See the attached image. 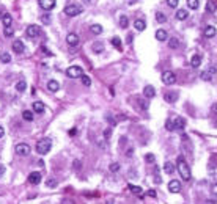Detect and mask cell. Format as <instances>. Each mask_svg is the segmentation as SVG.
I'll return each instance as SVG.
<instances>
[{
	"label": "cell",
	"instance_id": "6da1fadb",
	"mask_svg": "<svg viewBox=\"0 0 217 204\" xmlns=\"http://www.w3.org/2000/svg\"><path fill=\"white\" fill-rule=\"evenodd\" d=\"M176 167H178V171H180V176L183 178V181H186V182L191 181V178H192L191 168H189L187 162H186V159H184L183 156H180L178 160H176Z\"/></svg>",
	"mask_w": 217,
	"mask_h": 204
},
{
	"label": "cell",
	"instance_id": "7a4b0ae2",
	"mask_svg": "<svg viewBox=\"0 0 217 204\" xmlns=\"http://www.w3.org/2000/svg\"><path fill=\"white\" fill-rule=\"evenodd\" d=\"M50 148H52V141L49 138H43V140H39L36 143V152L38 154H47L50 151Z\"/></svg>",
	"mask_w": 217,
	"mask_h": 204
},
{
	"label": "cell",
	"instance_id": "3957f363",
	"mask_svg": "<svg viewBox=\"0 0 217 204\" xmlns=\"http://www.w3.org/2000/svg\"><path fill=\"white\" fill-rule=\"evenodd\" d=\"M66 75L71 77V79H77V77H82L84 72H82V67L80 66H69L66 69Z\"/></svg>",
	"mask_w": 217,
	"mask_h": 204
},
{
	"label": "cell",
	"instance_id": "277c9868",
	"mask_svg": "<svg viewBox=\"0 0 217 204\" xmlns=\"http://www.w3.org/2000/svg\"><path fill=\"white\" fill-rule=\"evenodd\" d=\"M80 13H82V8L77 6V5H68V6L65 8V14H66V16H71V17L79 16Z\"/></svg>",
	"mask_w": 217,
	"mask_h": 204
},
{
	"label": "cell",
	"instance_id": "5b68a950",
	"mask_svg": "<svg viewBox=\"0 0 217 204\" xmlns=\"http://www.w3.org/2000/svg\"><path fill=\"white\" fill-rule=\"evenodd\" d=\"M176 82V75L175 72L172 71H165L164 74H162V83H165V85H173Z\"/></svg>",
	"mask_w": 217,
	"mask_h": 204
},
{
	"label": "cell",
	"instance_id": "8992f818",
	"mask_svg": "<svg viewBox=\"0 0 217 204\" xmlns=\"http://www.w3.org/2000/svg\"><path fill=\"white\" fill-rule=\"evenodd\" d=\"M16 154H19V156H29L30 154V146L27 144V143L16 144Z\"/></svg>",
	"mask_w": 217,
	"mask_h": 204
},
{
	"label": "cell",
	"instance_id": "52a82bcc",
	"mask_svg": "<svg viewBox=\"0 0 217 204\" xmlns=\"http://www.w3.org/2000/svg\"><path fill=\"white\" fill-rule=\"evenodd\" d=\"M29 182L30 184H33V185H38L39 182H41V179H43V176H41V173L39 171H32L30 174H29Z\"/></svg>",
	"mask_w": 217,
	"mask_h": 204
},
{
	"label": "cell",
	"instance_id": "ba28073f",
	"mask_svg": "<svg viewBox=\"0 0 217 204\" xmlns=\"http://www.w3.org/2000/svg\"><path fill=\"white\" fill-rule=\"evenodd\" d=\"M168 190H170V193H180L181 192V182L178 179H172L168 182Z\"/></svg>",
	"mask_w": 217,
	"mask_h": 204
},
{
	"label": "cell",
	"instance_id": "9c48e42d",
	"mask_svg": "<svg viewBox=\"0 0 217 204\" xmlns=\"http://www.w3.org/2000/svg\"><path fill=\"white\" fill-rule=\"evenodd\" d=\"M66 43L69 44L71 47H76V46H79L80 39H79V36H77L76 33H68V35H66Z\"/></svg>",
	"mask_w": 217,
	"mask_h": 204
},
{
	"label": "cell",
	"instance_id": "30bf717a",
	"mask_svg": "<svg viewBox=\"0 0 217 204\" xmlns=\"http://www.w3.org/2000/svg\"><path fill=\"white\" fill-rule=\"evenodd\" d=\"M178 98H180V93H178V91H167V93L164 94V99H165L168 104L176 102V101H178Z\"/></svg>",
	"mask_w": 217,
	"mask_h": 204
},
{
	"label": "cell",
	"instance_id": "8fae6325",
	"mask_svg": "<svg viewBox=\"0 0 217 204\" xmlns=\"http://www.w3.org/2000/svg\"><path fill=\"white\" fill-rule=\"evenodd\" d=\"M39 6L46 11H50L55 8V0H39Z\"/></svg>",
	"mask_w": 217,
	"mask_h": 204
},
{
	"label": "cell",
	"instance_id": "7c38bea8",
	"mask_svg": "<svg viewBox=\"0 0 217 204\" xmlns=\"http://www.w3.org/2000/svg\"><path fill=\"white\" fill-rule=\"evenodd\" d=\"M39 32H41V30H39L38 25H30L29 29H27V36H29V38H36L39 35Z\"/></svg>",
	"mask_w": 217,
	"mask_h": 204
},
{
	"label": "cell",
	"instance_id": "4fadbf2b",
	"mask_svg": "<svg viewBox=\"0 0 217 204\" xmlns=\"http://www.w3.org/2000/svg\"><path fill=\"white\" fill-rule=\"evenodd\" d=\"M143 94H145V98H148V99L154 98V96H156V90H154V87H153V85H146V87L143 88Z\"/></svg>",
	"mask_w": 217,
	"mask_h": 204
},
{
	"label": "cell",
	"instance_id": "5bb4252c",
	"mask_svg": "<svg viewBox=\"0 0 217 204\" xmlns=\"http://www.w3.org/2000/svg\"><path fill=\"white\" fill-rule=\"evenodd\" d=\"M13 52H14V53H24V43L21 39H18V41L13 43Z\"/></svg>",
	"mask_w": 217,
	"mask_h": 204
},
{
	"label": "cell",
	"instance_id": "9a60e30c",
	"mask_svg": "<svg viewBox=\"0 0 217 204\" xmlns=\"http://www.w3.org/2000/svg\"><path fill=\"white\" fill-rule=\"evenodd\" d=\"M47 90L52 91V93H57L60 90V83H58L57 80H49L47 82Z\"/></svg>",
	"mask_w": 217,
	"mask_h": 204
},
{
	"label": "cell",
	"instance_id": "2e32d148",
	"mask_svg": "<svg viewBox=\"0 0 217 204\" xmlns=\"http://www.w3.org/2000/svg\"><path fill=\"white\" fill-rule=\"evenodd\" d=\"M173 122H175V130H184V127H186V119L184 118H176Z\"/></svg>",
	"mask_w": 217,
	"mask_h": 204
},
{
	"label": "cell",
	"instance_id": "e0dca14e",
	"mask_svg": "<svg viewBox=\"0 0 217 204\" xmlns=\"http://www.w3.org/2000/svg\"><path fill=\"white\" fill-rule=\"evenodd\" d=\"M32 107H33V112H35V113H44V104H43L41 101L33 102Z\"/></svg>",
	"mask_w": 217,
	"mask_h": 204
},
{
	"label": "cell",
	"instance_id": "ac0fdd59",
	"mask_svg": "<svg viewBox=\"0 0 217 204\" xmlns=\"http://www.w3.org/2000/svg\"><path fill=\"white\" fill-rule=\"evenodd\" d=\"M134 27H135V30H139V32H143L146 29V22L143 19H135L134 22Z\"/></svg>",
	"mask_w": 217,
	"mask_h": 204
},
{
	"label": "cell",
	"instance_id": "d6986e66",
	"mask_svg": "<svg viewBox=\"0 0 217 204\" xmlns=\"http://www.w3.org/2000/svg\"><path fill=\"white\" fill-rule=\"evenodd\" d=\"M175 16H176V19H178V21H186L187 16H189V13H187V10H178Z\"/></svg>",
	"mask_w": 217,
	"mask_h": 204
},
{
	"label": "cell",
	"instance_id": "ffe728a7",
	"mask_svg": "<svg viewBox=\"0 0 217 204\" xmlns=\"http://www.w3.org/2000/svg\"><path fill=\"white\" fill-rule=\"evenodd\" d=\"M156 39L157 41H167V32L164 29H159L156 32Z\"/></svg>",
	"mask_w": 217,
	"mask_h": 204
},
{
	"label": "cell",
	"instance_id": "44dd1931",
	"mask_svg": "<svg viewBox=\"0 0 217 204\" xmlns=\"http://www.w3.org/2000/svg\"><path fill=\"white\" fill-rule=\"evenodd\" d=\"M200 64H201V57L197 53V55H194V57L191 58V66H192V67H198Z\"/></svg>",
	"mask_w": 217,
	"mask_h": 204
},
{
	"label": "cell",
	"instance_id": "7402d4cb",
	"mask_svg": "<svg viewBox=\"0 0 217 204\" xmlns=\"http://www.w3.org/2000/svg\"><path fill=\"white\" fill-rule=\"evenodd\" d=\"M215 35V29L212 25H208V27H205V36L206 38H212Z\"/></svg>",
	"mask_w": 217,
	"mask_h": 204
},
{
	"label": "cell",
	"instance_id": "603a6c76",
	"mask_svg": "<svg viewBox=\"0 0 217 204\" xmlns=\"http://www.w3.org/2000/svg\"><path fill=\"white\" fill-rule=\"evenodd\" d=\"M164 171L167 173V174H173L175 173V165L172 162H165V165H164Z\"/></svg>",
	"mask_w": 217,
	"mask_h": 204
},
{
	"label": "cell",
	"instance_id": "cb8c5ba5",
	"mask_svg": "<svg viewBox=\"0 0 217 204\" xmlns=\"http://www.w3.org/2000/svg\"><path fill=\"white\" fill-rule=\"evenodd\" d=\"M90 30H91L93 35H101V33H102V27H101L99 24H93Z\"/></svg>",
	"mask_w": 217,
	"mask_h": 204
},
{
	"label": "cell",
	"instance_id": "d4e9b609",
	"mask_svg": "<svg viewBox=\"0 0 217 204\" xmlns=\"http://www.w3.org/2000/svg\"><path fill=\"white\" fill-rule=\"evenodd\" d=\"M200 77H201V80H206V82H211V80H212V74L209 72V69L203 71V72L200 74Z\"/></svg>",
	"mask_w": 217,
	"mask_h": 204
},
{
	"label": "cell",
	"instance_id": "484cf974",
	"mask_svg": "<svg viewBox=\"0 0 217 204\" xmlns=\"http://www.w3.org/2000/svg\"><path fill=\"white\" fill-rule=\"evenodd\" d=\"M22 118L25 119V121H33V112H30V110H24L22 112Z\"/></svg>",
	"mask_w": 217,
	"mask_h": 204
},
{
	"label": "cell",
	"instance_id": "4316f807",
	"mask_svg": "<svg viewBox=\"0 0 217 204\" xmlns=\"http://www.w3.org/2000/svg\"><path fill=\"white\" fill-rule=\"evenodd\" d=\"M25 88H27V83H25V80H19L18 83H16V90H18L19 93H24V91H25Z\"/></svg>",
	"mask_w": 217,
	"mask_h": 204
},
{
	"label": "cell",
	"instance_id": "83f0119b",
	"mask_svg": "<svg viewBox=\"0 0 217 204\" xmlns=\"http://www.w3.org/2000/svg\"><path fill=\"white\" fill-rule=\"evenodd\" d=\"M217 10V5L212 2V0H209V2H206V11L208 13H214Z\"/></svg>",
	"mask_w": 217,
	"mask_h": 204
},
{
	"label": "cell",
	"instance_id": "f1b7e54d",
	"mask_svg": "<svg viewBox=\"0 0 217 204\" xmlns=\"http://www.w3.org/2000/svg\"><path fill=\"white\" fill-rule=\"evenodd\" d=\"M128 25H129L128 16H120V27H121V29H126Z\"/></svg>",
	"mask_w": 217,
	"mask_h": 204
},
{
	"label": "cell",
	"instance_id": "f546056e",
	"mask_svg": "<svg viewBox=\"0 0 217 204\" xmlns=\"http://www.w3.org/2000/svg\"><path fill=\"white\" fill-rule=\"evenodd\" d=\"M187 6L191 10H198L200 3H198V0H187Z\"/></svg>",
	"mask_w": 217,
	"mask_h": 204
},
{
	"label": "cell",
	"instance_id": "4dcf8cb0",
	"mask_svg": "<svg viewBox=\"0 0 217 204\" xmlns=\"http://www.w3.org/2000/svg\"><path fill=\"white\" fill-rule=\"evenodd\" d=\"M0 61H2V63H10L11 61V55H10V53H6V52L0 53Z\"/></svg>",
	"mask_w": 217,
	"mask_h": 204
},
{
	"label": "cell",
	"instance_id": "1f68e13d",
	"mask_svg": "<svg viewBox=\"0 0 217 204\" xmlns=\"http://www.w3.org/2000/svg\"><path fill=\"white\" fill-rule=\"evenodd\" d=\"M2 21H3V25H5V27H11V22H13V19H11V14H3Z\"/></svg>",
	"mask_w": 217,
	"mask_h": 204
},
{
	"label": "cell",
	"instance_id": "d6a6232c",
	"mask_svg": "<svg viewBox=\"0 0 217 204\" xmlns=\"http://www.w3.org/2000/svg\"><path fill=\"white\" fill-rule=\"evenodd\" d=\"M156 21L159 22V24H164L165 21H167V17H165V14H164V13H156Z\"/></svg>",
	"mask_w": 217,
	"mask_h": 204
},
{
	"label": "cell",
	"instance_id": "836d02e7",
	"mask_svg": "<svg viewBox=\"0 0 217 204\" xmlns=\"http://www.w3.org/2000/svg\"><path fill=\"white\" fill-rule=\"evenodd\" d=\"M178 46H180V41L176 39V38H172V39L168 41V47H170V49H176Z\"/></svg>",
	"mask_w": 217,
	"mask_h": 204
},
{
	"label": "cell",
	"instance_id": "e575fe53",
	"mask_svg": "<svg viewBox=\"0 0 217 204\" xmlns=\"http://www.w3.org/2000/svg\"><path fill=\"white\" fill-rule=\"evenodd\" d=\"M129 190H132V193L139 195V196H142V192H143L140 187H135V185H131V184H129Z\"/></svg>",
	"mask_w": 217,
	"mask_h": 204
},
{
	"label": "cell",
	"instance_id": "d590c367",
	"mask_svg": "<svg viewBox=\"0 0 217 204\" xmlns=\"http://www.w3.org/2000/svg\"><path fill=\"white\" fill-rule=\"evenodd\" d=\"M112 46L116 47V49H121V39H120L118 36H113V38H112Z\"/></svg>",
	"mask_w": 217,
	"mask_h": 204
},
{
	"label": "cell",
	"instance_id": "8d00e7d4",
	"mask_svg": "<svg viewBox=\"0 0 217 204\" xmlns=\"http://www.w3.org/2000/svg\"><path fill=\"white\" fill-rule=\"evenodd\" d=\"M93 50L96 52V53L102 52V50H104V44H102V43H94V44H93Z\"/></svg>",
	"mask_w": 217,
	"mask_h": 204
},
{
	"label": "cell",
	"instance_id": "74e56055",
	"mask_svg": "<svg viewBox=\"0 0 217 204\" xmlns=\"http://www.w3.org/2000/svg\"><path fill=\"white\" fill-rule=\"evenodd\" d=\"M165 129L170 130V132L175 130V122H173V119H167V121H165Z\"/></svg>",
	"mask_w": 217,
	"mask_h": 204
},
{
	"label": "cell",
	"instance_id": "f35d334b",
	"mask_svg": "<svg viewBox=\"0 0 217 204\" xmlns=\"http://www.w3.org/2000/svg\"><path fill=\"white\" fill-rule=\"evenodd\" d=\"M108 170H110L112 173H116V171H120V163H116V162L110 163V165H108Z\"/></svg>",
	"mask_w": 217,
	"mask_h": 204
},
{
	"label": "cell",
	"instance_id": "ab89813d",
	"mask_svg": "<svg viewBox=\"0 0 217 204\" xmlns=\"http://www.w3.org/2000/svg\"><path fill=\"white\" fill-rule=\"evenodd\" d=\"M80 79H82V83H84L85 87H90V85H91V79H90L88 75H85V74H84Z\"/></svg>",
	"mask_w": 217,
	"mask_h": 204
},
{
	"label": "cell",
	"instance_id": "60d3db41",
	"mask_svg": "<svg viewBox=\"0 0 217 204\" xmlns=\"http://www.w3.org/2000/svg\"><path fill=\"white\" fill-rule=\"evenodd\" d=\"M13 33H14V32H13V29H11V27H5L3 35H5L6 38H11V36H13Z\"/></svg>",
	"mask_w": 217,
	"mask_h": 204
},
{
	"label": "cell",
	"instance_id": "b9f144b4",
	"mask_svg": "<svg viewBox=\"0 0 217 204\" xmlns=\"http://www.w3.org/2000/svg\"><path fill=\"white\" fill-rule=\"evenodd\" d=\"M46 185H47L49 188H53V187H57V181H55V179H47V181H46Z\"/></svg>",
	"mask_w": 217,
	"mask_h": 204
},
{
	"label": "cell",
	"instance_id": "7bdbcfd3",
	"mask_svg": "<svg viewBox=\"0 0 217 204\" xmlns=\"http://www.w3.org/2000/svg\"><path fill=\"white\" fill-rule=\"evenodd\" d=\"M167 3H168L170 8H176V6H178V3H180V0H167Z\"/></svg>",
	"mask_w": 217,
	"mask_h": 204
},
{
	"label": "cell",
	"instance_id": "ee69618b",
	"mask_svg": "<svg viewBox=\"0 0 217 204\" xmlns=\"http://www.w3.org/2000/svg\"><path fill=\"white\" fill-rule=\"evenodd\" d=\"M145 160H146L148 163H153V162L156 160V157H154V154H146V156H145Z\"/></svg>",
	"mask_w": 217,
	"mask_h": 204
},
{
	"label": "cell",
	"instance_id": "f6af8a7d",
	"mask_svg": "<svg viewBox=\"0 0 217 204\" xmlns=\"http://www.w3.org/2000/svg\"><path fill=\"white\" fill-rule=\"evenodd\" d=\"M41 21H43V24H50V17H49V14H43V16H41Z\"/></svg>",
	"mask_w": 217,
	"mask_h": 204
},
{
	"label": "cell",
	"instance_id": "bcb514c9",
	"mask_svg": "<svg viewBox=\"0 0 217 204\" xmlns=\"http://www.w3.org/2000/svg\"><path fill=\"white\" fill-rule=\"evenodd\" d=\"M80 165H82V163H80L79 160H74V162H73V167H74L76 170H80Z\"/></svg>",
	"mask_w": 217,
	"mask_h": 204
},
{
	"label": "cell",
	"instance_id": "7dc6e473",
	"mask_svg": "<svg viewBox=\"0 0 217 204\" xmlns=\"http://www.w3.org/2000/svg\"><path fill=\"white\" fill-rule=\"evenodd\" d=\"M110 133H112V129H105V132H104V137H105V138H108V137H110Z\"/></svg>",
	"mask_w": 217,
	"mask_h": 204
},
{
	"label": "cell",
	"instance_id": "c3c4849f",
	"mask_svg": "<svg viewBox=\"0 0 217 204\" xmlns=\"http://www.w3.org/2000/svg\"><path fill=\"white\" fill-rule=\"evenodd\" d=\"M211 112H212L214 115H217V104H212V107H211Z\"/></svg>",
	"mask_w": 217,
	"mask_h": 204
},
{
	"label": "cell",
	"instance_id": "681fc988",
	"mask_svg": "<svg viewBox=\"0 0 217 204\" xmlns=\"http://www.w3.org/2000/svg\"><path fill=\"white\" fill-rule=\"evenodd\" d=\"M148 196H151V198H156V192H154V190H148Z\"/></svg>",
	"mask_w": 217,
	"mask_h": 204
},
{
	"label": "cell",
	"instance_id": "f907efd6",
	"mask_svg": "<svg viewBox=\"0 0 217 204\" xmlns=\"http://www.w3.org/2000/svg\"><path fill=\"white\" fill-rule=\"evenodd\" d=\"M140 107L143 108V110H146V108H148V104H146L145 101H140Z\"/></svg>",
	"mask_w": 217,
	"mask_h": 204
},
{
	"label": "cell",
	"instance_id": "816d5d0a",
	"mask_svg": "<svg viewBox=\"0 0 217 204\" xmlns=\"http://www.w3.org/2000/svg\"><path fill=\"white\" fill-rule=\"evenodd\" d=\"M3 174H5V167L0 165V176H3Z\"/></svg>",
	"mask_w": 217,
	"mask_h": 204
},
{
	"label": "cell",
	"instance_id": "f5cc1de1",
	"mask_svg": "<svg viewBox=\"0 0 217 204\" xmlns=\"http://www.w3.org/2000/svg\"><path fill=\"white\" fill-rule=\"evenodd\" d=\"M3 135H5V130H3V127H2V126H0V138H2Z\"/></svg>",
	"mask_w": 217,
	"mask_h": 204
},
{
	"label": "cell",
	"instance_id": "db71d44e",
	"mask_svg": "<svg viewBox=\"0 0 217 204\" xmlns=\"http://www.w3.org/2000/svg\"><path fill=\"white\" fill-rule=\"evenodd\" d=\"M77 133V130L76 129H73V130H69V135H76Z\"/></svg>",
	"mask_w": 217,
	"mask_h": 204
},
{
	"label": "cell",
	"instance_id": "11a10c76",
	"mask_svg": "<svg viewBox=\"0 0 217 204\" xmlns=\"http://www.w3.org/2000/svg\"><path fill=\"white\" fill-rule=\"evenodd\" d=\"M205 204H214V201H211V199H208V201H206Z\"/></svg>",
	"mask_w": 217,
	"mask_h": 204
},
{
	"label": "cell",
	"instance_id": "9f6ffc18",
	"mask_svg": "<svg viewBox=\"0 0 217 204\" xmlns=\"http://www.w3.org/2000/svg\"><path fill=\"white\" fill-rule=\"evenodd\" d=\"M3 17V13H2V10H0V19H2Z\"/></svg>",
	"mask_w": 217,
	"mask_h": 204
},
{
	"label": "cell",
	"instance_id": "6f0895ef",
	"mask_svg": "<svg viewBox=\"0 0 217 204\" xmlns=\"http://www.w3.org/2000/svg\"><path fill=\"white\" fill-rule=\"evenodd\" d=\"M107 204H113V201H112V199H108V201H107Z\"/></svg>",
	"mask_w": 217,
	"mask_h": 204
},
{
	"label": "cell",
	"instance_id": "680465c9",
	"mask_svg": "<svg viewBox=\"0 0 217 204\" xmlns=\"http://www.w3.org/2000/svg\"><path fill=\"white\" fill-rule=\"evenodd\" d=\"M85 2H90V0H85Z\"/></svg>",
	"mask_w": 217,
	"mask_h": 204
}]
</instances>
